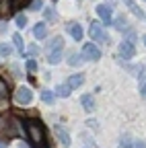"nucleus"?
<instances>
[{
    "mask_svg": "<svg viewBox=\"0 0 146 148\" xmlns=\"http://www.w3.org/2000/svg\"><path fill=\"white\" fill-rule=\"evenodd\" d=\"M68 31H70V35L74 37V39H80V37H82V31H80V25L78 23H70L68 25Z\"/></svg>",
    "mask_w": 146,
    "mask_h": 148,
    "instance_id": "4",
    "label": "nucleus"
},
{
    "mask_svg": "<svg viewBox=\"0 0 146 148\" xmlns=\"http://www.w3.org/2000/svg\"><path fill=\"white\" fill-rule=\"evenodd\" d=\"M60 95H62V97L68 95V88H66V86H60Z\"/></svg>",
    "mask_w": 146,
    "mask_h": 148,
    "instance_id": "13",
    "label": "nucleus"
},
{
    "mask_svg": "<svg viewBox=\"0 0 146 148\" xmlns=\"http://www.w3.org/2000/svg\"><path fill=\"white\" fill-rule=\"evenodd\" d=\"M111 10H113V8H111V6H107V4H99V6H97V12L103 16V21H105V23L111 21V14H113Z\"/></svg>",
    "mask_w": 146,
    "mask_h": 148,
    "instance_id": "2",
    "label": "nucleus"
},
{
    "mask_svg": "<svg viewBox=\"0 0 146 148\" xmlns=\"http://www.w3.org/2000/svg\"><path fill=\"white\" fill-rule=\"evenodd\" d=\"M82 105L86 107V111H93V107H95V103H93L90 97H82Z\"/></svg>",
    "mask_w": 146,
    "mask_h": 148,
    "instance_id": "8",
    "label": "nucleus"
},
{
    "mask_svg": "<svg viewBox=\"0 0 146 148\" xmlns=\"http://www.w3.org/2000/svg\"><path fill=\"white\" fill-rule=\"evenodd\" d=\"M121 53H123V58H130V56L134 53L132 45H127V43H123V45H121Z\"/></svg>",
    "mask_w": 146,
    "mask_h": 148,
    "instance_id": "7",
    "label": "nucleus"
},
{
    "mask_svg": "<svg viewBox=\"0 0 146 148\" xmlns=\"http://www.w3.org/2000/svg\"><path fill=\"white\" fill-rule=\"evenodd\" d=\"M90 35H93L95 39H105V35L101 33V27H99L97 23H93V25H90Z\"/></svg>",
    "mask_w": 146,
    "mask_h": 148,
    "instance_id": "5",
    "label": "nucleus"
},
{
    "mask_svg": "<svg viewBox=\"0 0 146 148\" xmlns=\"http://www.w3.org/2000/svg\"><path fill=\"white\" fill-rule=\"evenodd\" d=\"M84 56H86V58H90V60H99L101 51H99L95 45H86V47H84Z\"/></svg>",
    "mask_w": 146,
    "mask_h": 148,
    "instance_id": "3",
    "label": "nucleus"
},
{
    "mask_svg": "<svg viewBox=\"0 0 146 148\" xmlns=\"http://www.w3.org/2000/svg\"><path fill=\"white\" fill-rule=\"evenodd\" d=\"M45 33H47V29H45L43 23H37V25H35V37H45Z\"/></svg>",
    "mask_w": 146,
    "mask_h": 148,
    "instance_id": "6",
    "label": "nucleus"
},
{
    "mask_svg": "<svg viewBox=\"0 0 146 148\" xmlns=\"http://www.w3.org/2000/svg\"><path fill=\"white\" fill-rule=\"evenodd\" d=\"M41 97H43V101H45V103H51V95H49V90H43V95H41Z\"/></svg>",
    "mask_w": 146,
    "mask_h": 148,
    "instance_id": "12",
    "label": "nucleus"
},
{
    "mask_svg": "<svg viewBox=\"0 0 146 148\" xmlns=\"http://www.w3.org/2000/svg\"><path fill=\"white\" fill-rule=\"evenodd\" d=\"M16 25H19V27H25V25H27V16L19 14V16H16Z\"/></svg>",
    "mask_w": 146,
    "mask_h": 148,
    "instance_id": "10",
    "label": "nucleus"
},
{
    "mask_svg": "<svg viewBox=\"0 0 146 148\" xmlns=\"http://www.w3.org/2000/svg\"><path fill=\"white\" fill-rule=\"evenodd\" d=\"M78 84H82V76L80 74H74V76L70 78V86H78Z\"/></svg>",
    "mask_w": 146,
    "mask_h": 148,
    "instance_id": "9",
    "label": "nucleus"
},
{
    "mask_svg": "<svg viewBox=\"0 0 146 148\" xmlns=\"http://www.w3.org/2000/svg\"><path fill=\"white\" fill-rule=\"evenodd\" d=\"M31 99H33V95H31V90H29L27 86H21L19 90H16V101H19L21 105L31 103Z\"/></svg>",
    "mask_w": 146,
    "mask_h": 148,
    "instance_id": "1",
    "label": "nucleus"
},
{
    "mask_svg": "<svg viewBox=\"0 0 146 148\" xmlns=\"http://www.w3.org/2000/svg\"><path fill=\"white\" fill-rule=\"evenodd\" d=\"M70 64H72V66H74V64H80V58H78V56H74V53H72V56H70Z\"/></svg>",
    "mask_w": 146,
    "mask_h": 148,
    "instance_id": "11",
    "label": "nucleus"
},
{
    "mask_svg": "<svg viewBox=\"0 0 146 148\" xmlns=\"http://www.w3.org/2000/svg\"><path fill=\"white\" fill-rule=\"evenodd\" d=\"M4 92H6V88H4V82L0 80V95H4Z\"/></svg>",
    "mask_w": 146,
    "mask_h": 148,
    "instance_id": "14",
    "label": "nucleus"
},
{
    "mask_svg": "<svg viewBox=\"0 0 146 148\" xmlns=\"http://www.w3.org/2000/svg\"><path fill=\"white\" fill-rule=\"evenodd\" d=\"M142 92H144V97H146V88H144V90H142Z\"/></svg>",
    "mask_w": 146,
    "mask_h": 148,
    "instance_id": "15",
    "label": "nucleus"
}]
</instances>
